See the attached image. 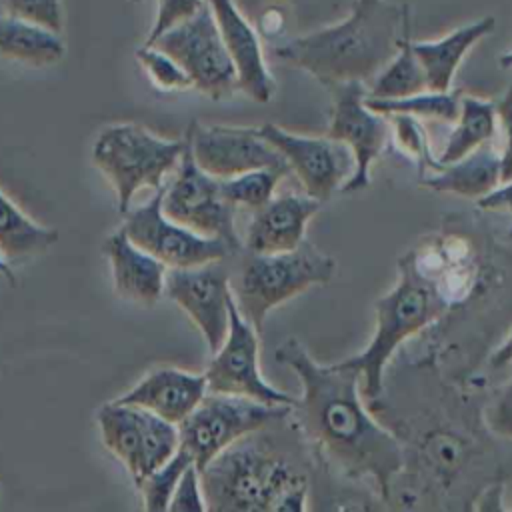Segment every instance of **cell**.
Masks as SVG:
<instances>
[{
	"label": "cell",
	"mask_w": 512,
	"mask_h": 512,
	"mask_svg": "<svg viewBox=\"0 0 512 512\" xmlns=\"http://www.w3.org/2000/svg\"><path fill=\"white\" fill-rule=\"evenodd\" d=\"M366 404L402 446L388 506L474 510L486 486L512 476V442L484 428L482 398L462 380H446L426 354L400 364L390 392Z\"/></svg>",
	"instance_id": "6da1fadb"
},
{
	"label": "cell",
	"mask_w": 512,
	"mask_h": 512,
	"mask_svg": "<svg viewBox=\"0 0 512 512\" xmlns=\"http://www.w3.org/2000/svg\"><path fill=\"white\" fill-rule=\"evenodd\" d=\"M300 380L302 394L292 406L314 466L328 476L358 482L388 504L390 488L402 470L398 438L372 414L362 396L360 372L348 364H320L296 340L274 352Z\"/></svg>",
	"instance_id": "7a4b0ae2"
},
{
	"label": "cell",
	"mask_w": 512,
	"mask_h": 512,
	"mask_svg": "<svg viewBox=\"0 0 512 512\" xmlns=\"http://www.w3.org/2000/svg\"><path fill=\"white\" fill-rule=\"evenodd\" d=\"M400 258L430 284L444 308L442 322L424 332L430 336L426 356L438 352L454 326L440 366L470 340L484 344L498 300H510L506 286L512 280V252L476 216L450 214L436 232L420 236Z\"/></svg>",
	"instance_id": "3957f363"
},
{
	"label": "cell",
	"mask_w": 512,
	"mask_h": 512,
	"mask_svg": "<svg viewBox=\"0 0 512 512\" xmlns=\"http://www.w3.org/2000/svg\"><path fill=\"white\" fill-rule=\"evenodd\" d=\"M290 412L238 438L198 470L208 510L308 508L314 460Z\"/></svg>",
	"instance_id": "277c9868"
},
{
	"label": "cell",
	"mask_w": 512,
	"mask_h": 512,
	"mask_svg": "<svg viewBox=\"0 0 512 512\" xmlns=\"http://www.w3.org/2000/svg\"><path fill=\"white\" fill-rule=\"evenodd\" d=\"M410 32V6L390 0H352L350 14L276 48L286 64L320 84H370Z\"/></svg>",
	"instance_id": "5b68a950"
},
{
	"label": "cell",
	"mask_w": 512,
	"mask_h": 512,
	"mask_svg": "<svg viewBox=\"0 0 512 512\" xmlns=\"http://www.w3.org/2000/svg\"><path fill=\"white\" fill-rule=\"evenodd\" d=\"M394 286L374 304V332L360 354L342 362L356 368L362 378V396L374 400L384 390L386 368L398 348L414 336H422L442 322L444 308L430 284L404 260L398 258Z\"/></svg>",
	"instance_id": "8992f818"
},
{
	"label": "cell",
	"mask_w": 512,
	"mask_h": 512,
	"mask_svg": "<svg viewBox=\"0 0 512 512\" xmlns=\"http://www.w3.org/2000/svg\"><path fill=\"white\" fill-rule=\"evenodd\" d=\"M334 274L336 260L310 240H304L290 252L278 254L246 250L232 294L244 320L262 334L266 316L276 306L314 286L328 284Z\"/></svg>",
	"instance_id": "52a82bcc"
},
{
	"label": "cell",
	"mask_w": 512,
	"mask_h": 512,
	"mask_svg": "<svg viewBox=\"0 0 512 512\" xmlns=\"http://www.w3.org/2000/svg\"><path fill=\"white\" fill-rule=\"evenodd\" d=\"M186 140H168L138 124L106 126L94 140L92 162L112 184L118 212L130 210L142 188L158 190L178 166Z\"/></svg>",
	"instance_id": "ba28073f"
},
{
	"label": "cell",
	"mask_w": 512,
	"mask_h": 512,
	"mask_svg": "<svg viewBox=\"0 0 512 512\" xmlns=\"http://www.w3.org/2000/svg\"><path fill=\"white\" fill-rule=\"evenodd\" d=\"M290 410L292 406H272L246 396L206 392L196 408L178 424L180 448L202 470L232 442L286 416Z\"/></svg>",
	"instance_id": "9c48e42d"
},
{
	"label": "cell",
	"mask_w": 512,
	"mask_h": 512,
	"mask_svg": "<svg viewBox=\"0 0 512 512\" xmlns=\"http://www.w3.org/2000/svg\"><path fill=\"white\" fill-rule=\"evenodd\" d=\"M96 422L104 446L124 464L136 488L180 448L178 426L140 406L112 400L100 406Z\"/></svg>",
	"instance_id": "30bf717a"
},
{
	"label": "cell",
	"mask_w": 512,
	"mask_h": 512,
	"mask_svg": "<svg viewBox=\"0 0 512 512\" xmlns=\"http://www.w3.org/2000/svg\"><path fill=\"white\" fill-rule=\"evenodd\" d=\"M150 46L172 56L188 74L192 88L212 100L238 90V76L216 18L204 2L196 14L162 32Z\"/></svg>",
	"instance_id": "8fae6325"
},
{
	"label": "cell",
	"mask_w": 512,
	"mask_h": 512,
	"mask_svg": "<svg viewBox=\"0 0 512 512\" xmlns=\"http://www.w3.org/2000/svg\"><path fill=\"white\" fill-rule=\"evenodd\" d=\"M234 210L236 208L222 194L220 180L196 164L186 144L172 180L164 184V216L196 234L218 238L232 252H238L242 240L234 226Z\"/></svg>",
	"instance_id": "7c38bea8"
},
{
	"label": "cell",
	"mask_w": 512,
	"mask_h": 512,
	"mask_svg": "<svg viewBox=\"0 0 512 512\" xmlns=\"http://www.w3.org/2000/svg\"><path fill=\"white\" fill-rule=\"evenodd\" d=\"M330 92V122L326 136L342 142L354 156V172L340 192L354 194L370 184V168L390 144V120L366 106V84L342 82Z\"/></svg>",
	"instance_id": "4fadbf2b"
},
{
	"label": "cell",
	"mask_w": 512,
	"mask_h": 512,
	"mask_svg": "<svg viewBox=\"0 0 512 512\" xmlns=\"http://www.w3.org/2000/svg\"><path fill=\"white\" fill-rule=\"evenodd\" d=\"M260 334L240 314L234 294L230 302V324L224 342L208 362L204 372L208 392L246 396L272 406H294L296 398L272 386L260 372Z\"/></svg>",
	"instance_id": "5bb4252c"
},
{
	"label": "cell",
	"mask_w": 512,
	"mask_h": 512,
	"mask_svg": "<svg viewBox=\"0 0 512 512\" xmlns=\"http://www.w3.org/2000/svg\"><path fill=\"white\" fill-rule=\"evenodd\" d=\"M164 184L154 190L142 206L124 216V234L144 252L158 258L166 268H188L214 260H224L232 250L218 238H208L172 222L162 212Z\"/></svg>",
	"instance_id": "9a60e30c"
},
{
	"label": "cell",
	"mask_w": 512,
	"mask_h": 512,
	"mask_svg": "<svg viewBox=\"0 0 512 512\" xmlns=\"http://www.w3.org/2000/svg\"><path fill=\"white\" fill-rule=\"evenodd\" d=\"M258 132L282 154L304 194L318 202L330 200L354 172L348 146L328 136H304L272 122L260 124Z\"/></svg>",
	"instance_id": "2e32d148"
},
{
	"label": "cell",
	"mask_w": 512,
	"mask_h": 512,
	"mask_svg": "<svg viewBox=\"0 0 512 512\" xmlns=\"http://www.w3.org/2000/svg\"><path fill=\"white\" fill-rule=\"evenodd\" d=\"M222 262L168 268L164 278V292L198 328L210 354L220 348L230 324L232 280Z\"/></svg>",
	"instance_id": "e0dca14e"
},
{
	"label": "cell",
	"mask_w": 512,
	"mask_h": 512,
	"mask_svg": "<svg viewBox=\"0 0 512 512\" xmlns=\"http://www.w3.org/2000/svg\"><path fill=\"white\" fill-rule=\"evenodd\" d=\"M184 140L196 164L218 180H226L256 168L290 170L282 154L260 136L258 126L192 122Z\"/></svg>",
	"instance_id": "ac0fdd59"
},
{
	"label": "cell",
	"mask_w": 512,
	"mask_h": 512,
	"mask_svg": "<svg viewBox=\"0 0 512 512\" xmlns=\"http://www.w3.org/2000/svg\"><path fill=\"white\" fill-rule=\"evenodd\" d=\"M238 76V90L254 102L272 100L276 82L264 58L262 42L254 26L244 18L234 0H206Z\"/></svg>",
	"instance_id": "d6986e66"
},
{
	"label": "cell",
	"mask_w": 512,
	"mask_h": 512,
	"mask_svg": "<svg viewBox=\"0 0 512 512\" xmlns=\"http://www.w3.org/2000/svg\"><path fill=\"white\" fill-rule=\"evenodd\" d=\"M322 202L310 196H272L252 212L242 246L256 254H278L298 248L306 240L308 222L320 212Z\"/></svg>",
	"instance_id": "ffe728a7"
},
{
	"label": "cell",
	"mask_w": 512,
	"mask_h": 512,
	"mask_svg": "<svg viewBox=\"0 0 512 512\" xmlns=\"http://www.w3.org/2000/svg\"><path fill=\"white\" fill-rule=\"evenodd\" d=\"M206 392L208 384L204 374L164 366L148 372L126 394L118 396L116 402L146 408L178 426L206 396Z\"/></svg>",
	"instance_id": "44dd1931"
},
{
	"label": "cell",
	"mask_w": 512,
	"mask_h": 512,
	"mask_svg": "<svg viewBox=\"0 0 512 512\" xmlns=\"http://www.w3.org/2000/svg\"><path fill=\"white\" fill-rule=\"evenodd\" d=\"M102 252L110 262L112 280L122 298L146 308L160 300L168 268L158 258L138 248L122 228L104 240Z\"/></svg>",
	"instance_id": "7402d4cb"
},
{
	"label": "cell",
	"mask_w": 512,
	"mask_h": 512,
	"mask_svg": "<svg viewBox=\"0 0 512 512\" xmlns=\"http://www.w3.org/2000/svg\"><path fill=\"white\" fill-rule=\"evenodd\" d=\"M494 28H496L494 16H484L436 40H426V42L412 40V50L424 70L428 90H436V92L452 90L454 76L464 56L468 54V50L474 44H478L484 36L492 34Z\"/></svg>",
	"instance_id": "603a6c76"
},
{
	"label": "cell",
	"mask_w": 512,
	"mask_h": 512,
	"mask_svg": "<svg viewBox=\"0 0 512 512\" xmlns=\"http://www.w3.org/2000/svg\"><path fill=\"white\" fill-rule=\"evenodd\" d=\"M500 182V152L492 146V142L478 146L456 162L440 164V168L430 176H420L422 188L442 194H456L468 200H478Z\"/></svg>",
	"instance_id": "cb8c5ba5"
},
{
	"label": "cell",
	"mask_w": 512,
	"mask_h": 512,
	"mask_svg": "<svg viewBox=\"0 0 512 512\" xmlns=\"http://www.w3.org/2000/svg\"><path fill=\"white\" fill-rule=\"evenodd\" d=\"M0 56L28 66H52L66 56L62 34L36 22L0 14Z\"/></svg>",
	"instance_id": "d4e9b609"
},
{
	"label": "cell",
	"mask_w": 512,
	"mask_h": 512,
	"mask_svg": "<svg viewBox=\"0 0 512 512\" xmlns=\"http://www.w3.org/2000/svg\"><path fill=\"white\" fill-rule=\"evenodd\" d=\"M452 124L448 140L436 158L438 164L456 162L478 146L492 142L498 124L496 106L492 100L460 94V110Z\"/></svg>",
	"instance_id": "484cf974"
},
{
	"label": "cell",
	"mask_w": 512,
	"mask_h": 512,
	"mask_svg": "<svg viewBox=\"0 0 512 512\" xmlns=\"http://www.w3.org/2000/svg\"><path fill=\"white\" fill-rule=\"evenodd\" d=\"M56 240L58 230L42 226L26 216L0 190V254L8 264H18L46 252Z\"/></svg>",
	"instance_id": "4316f807"
},
{
	"label": "cell",
	"mask_w": 512,
	"mask_h": 512,
	"mask_svg": "<svg viewBox=\"0 0 512 512\" xmlns=\"http://www.w3.org/2000/svg\"><path fill=\"white\" fill-rule=\"evenodd\" d=\"M428 90L424 70L412 50L410 32L400 42L396 54L372 78L366 96L370 98H404Z\"/></svg>",
	"instance_id": "83f0119b"
},
{
	"label": "cell",
	"mask_w": 512,
	"mask_h": 512,
	"mask_svg": "<svg viewBox=\"0 0 512 512\" xmlns=\"http://www.w3.org/2000/svg\"><path fill=\"white\" fill-rule=\"evenodd\" d=\"M366 106L378 114H408L418 120H438L454 122L460 110V92H436L424 90L404 98H370L366 96Z\"/></svg>",
	"instance_id": "f1b7e54d"
},
{
	"label": "cell",
	"mask_w": 512,
	"mask_h": 512,
	"mask_svg": "<svg viewBox=\"0 0 512 512\" xmlns=\"http://www.w3.org/2000/svg\"><path fill=\"white\" fill-rule=\"evenodd\" d=\"M290 176V170L284 168H256L244 174L220 180L224 198L234 208L258 210L262 208L276 192L282 178Z\"/></svg>",
	"instance_id": "f546056e"
},
{
	"label": "cell",
	"mask_w": 512,
	"mask_h": 512,
	"mask_svg": "<svg viewBox=\"0 0 512 512\" xmlns=\"http://www.w3.org/2000/svg\"><path fill=\"white\" fill-rule=\"evenodd\" d=\"M190 464H194L190 454L184 448H178L172 458H168L162 466L152 470L138 486L144 508L150 512L168 510L174 488Z\"/></svg>",
	"instance_id": "4dcf8cb0"
},
{
	"label": "cell",
	"mask_w": 512,
	"mask_h": 512,
	"mask_svg": "<svg viewBox=\"0 0 512 512\" xmlns=\"http://www.w3.org/2000/svg\"><path fill=\"white\" fill-rule=\"evenodd\" d=\"M390 120V144H394L406 158H410L418 176L424 174V168L438 170L440 164L430 152V142L422 122L408 114H388Z\"/></svg>",
	"instance_id": "1f68e13d"
},
{
	"label": "cell",
	"mask_w": 512,
	"mask_h": 512,
	"mask_svg": "<svg viewBox=\"0 0 512 512\" xmlns=\"http://www.w3.org/2000/svg\"><path fill=\"white\" fill-rule=\"evenodd\" d=\"M136 60L148 74L150 82L162 92H180L192 88V82L184 68L166 52L156 46L144 44L136 50Z\"/></svg>",
	"instance_id": "d6a6232c"
},
{
	"label": "cell",
	"mask_w": 512,
	"mask_h": 512,
	"mask_svg": "<svg viewBox=\"0 0 512 512\" xmlns=\"http://www.w3.org/2000/svg\"><path fill=\"white\" fill-rule=\"evenodd\" d=\"M480 416L484 428L492 436L512 442V372L502 384L486 392L482 398Z\"/></svg>",
	"instance_id": "836d02e7"
},
{
	"label": "cell",
	"mask_w": 512,
	"mask_h": 512,
	"mask_svg": "<svg viewBox=\"0 0 512 512\" xmlns=\"http://www.w3.org/2000/svg\"><path fill=\"white\" fill-rule=\"evenodd\" d=\"M8 14L46 26L58 34L64 28L60 0H6Z\"/></svg>",
	"instance_id": "e575fe53"
},
{
	"label": "cell",
	"mask_w": 512,
	"mask_h": 512,
	"mask_svg": "<svg viewBox=\"0 0 512 512\" xmlns=\"http://www.w3.org/2000/svg\"><path fill=\"white\" fill-rule=\"evenodd\" d=\"M168 510L172 512H204L206 500L202 492V482H200V472L194 464H190L184 474L180 476L174 494L170 498Z\"/></svg>",
	"instance_id": "d590c367"
},
{
	"label": "cell",
	"mask_w": 512,
	"mask_h": 512,
	"mask_svg": "<svg viewBox=\"0 0 512 512\" xmlns=\"http://www.w3.org/2000/svg\"><path fill=\"white\" fill-rule=\"evenodd\" d=\"M204 2L206 0H158L156 18L144 44H152L162 32L196 14Z\"/></svg>",
	"instance_id": "8d00e7d4"
},
{
	"label": "cell",
	"mask_w": 512,
	"mask_h": 512,
	"mask_svg": "<svg viewBox=\"0 0 512 512\" xmlns=\"http://www.w3.org/2000/svg\"><path fill=\"white\" fill-rule=\"evenodd\" d=\"M496 120L504 132V146L500 152V176L502 182L512 178V86L504 92V96L494 102Z\"/></svg>",
	"instance_id": "74e56055"
},
{
	"label": "cell",
	"mask_w": 512,
	"mask_h": 512,
	"mask_svg": "<svg viewBox=\"0 0 512 512\" xmlns=\"http://www.w3.org/2000/svg\"><path fill=\"white\" fill-rule=\"evenodd\" d=\"M476 206L482 212H496V214H512V178L504 180L502 184L494 186L490 192L476 200Z\"/></svg>",
	"instance_id": "f35d334b"
},
{
	"label": "cell",
	"mask_w": 512,
	"mask_h": 512,
	"mask_svg": "<svg viewBox=\"0 0 512 512\" xmlns=\"http://www.w3.org/2000/svg\"><path fill=\"white\" fill-rule=\"evenodd\" d=\"M510 364H512V328L506 332L502 342L486 358V366L490 370H502Z\"/></svg>",
	"instance_id": "ab89813d"
},
{
	"label": "cell",
	"mask_w": 512,
	"mask_h": 512,
	"mask_svg": "<svg viewBox=\"0 0 512 512\" xmlns=\"http://www.w3.org/2000/svg\"><path fill=\"white\" fill-rule=\"evenodd\" d=\"M0 274H2L10 284H16V274H14L12 266L2 258V254H0Z\"/></svg>",
	"instance_id": "60d3db41"
},
{
	"label": "cell",
	"mask_w": 512,
	"mask_h": 512,
	"mask_svg": "<svg viewBox=\"0 0 512 512\" xmlns=\"http://www.w3.org/2000/svg\"><path fill=\"white\" fill-rule=\"evenodd\" d=\"M498 64H500V68H512V50L506 52V54H502V56L498 58Z\"/></svg>",
	"instance_id": "b9f144b4"
},
{
	"label": "cell",
	"mask_w": 512,
	"mask_h": 512,
	"mask_svg": "<svg viewBox=\"0 0 512 512\" xmlns=\"http://www.w3.org/2000/svg\"><path fill=\"white\" fill-rule=\"evenodd\" d=\"M508 238H510V240H512V228H510V230H508Z\"/></svg>",
	"instance_id": "7bdbcfd3"
}]
</instances>
